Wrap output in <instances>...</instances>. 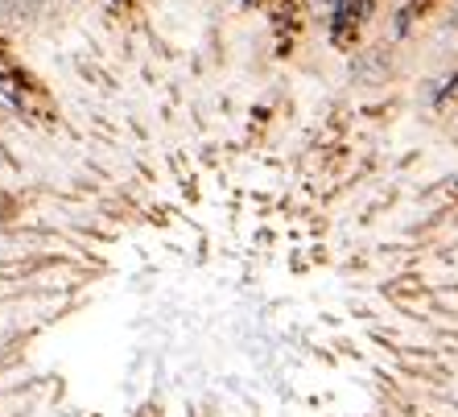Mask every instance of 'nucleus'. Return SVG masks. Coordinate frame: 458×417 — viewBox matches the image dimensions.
Segmentation results:
<instances>
[{
  "mask_svg": "<svg viewBox=\"0 0 458 417\" xmlns=\"http://www.w3.org/2000/svg\"><path fill=\"white\" fill-rule=\"evenodd\" d=\"M372 13V0H335V38L355 33Z\"/></svg>",
  "mask_w": 458,
  "mask_h": 417,
  "instance_id": "nucleus-1",
  "label": "nucleus"
}]
</instances>
